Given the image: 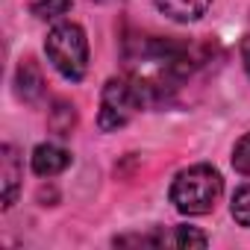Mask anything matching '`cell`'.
I'll use <instances>...</instances> for the list:
<instances>
[{"instance_id": "1", "label": "cell", "mask_w": 250, "mask_h": 250, "mask_svg": "<svg viewBox=\"0 0 250 250\" xmlns=\"http://www.w3.org/2000/svg\"><path fill=\"white\" fill-rule=\"evenodd\" d=\"M127 62V77L130 85L136 88L142 106H156L162 100H168L180 83L191 74V50L180 42L171 39H136L127 44L124 53Z\"/></svg>"}, {"instance_id": "2", "label": "cell", "mask_w": 250, "mask_h": 250, "mask_svg": "<svg viewBox=\"0 0 250 250\" xmlns=\"http://www.w3.org/2000/svg\"><path fill=\"white\" fill-rule=\"evenodd\" d=\"M224 194V180L212 165H191L171 183V203L183 215H206Z\"/></svg>"}, {"instance_id": "3", "label": "cell", "mask_w": 250, "mask_h": 250, "mask_svg": "<svg viewBox=\"0 0 250 250\" xmlns=\"http://www.w3.org/2000/svg\"><path fill=\"white\" fill-rule=\"evenodd\" d=\"M47 62L71 83L83 80L88 71V39L85 30L74 21H59L44 42Z\"/></svg>"}, {"instance_id": "4", "label": "cell", "mask_w": 250, "mask_h": 250, "mask_svg": "<svg viewBox=\"0 0 250 250\" xmlns=\"http://www.w3.org/2000/svg\"><path fill=\"white\" fill-rule=\"evenodd\" d=\"M145 109L136 88L130 85L127 77H112L106 85H103V94H100V112H97V127L103 133H115L121 127H127L133 121V115Z\"/></svg>"}, {"instance_id": "5", "label": "cell", "mask_w": 250, "mask_h": 250, "mask_svg": "<svg viewBox=\"0 0 250 250\" xmlns=\"http://www.w3.org/2000/svg\"><path fill=\"white\" fill-rule=\"evenodd\" d=\"M21 177H24V162L18 156V150L12 145L0 147V188H3V209H9L18 197L21 188Z\"/></svg>"}, {"instance_id": "6", "label": "cell", "mask_w": 250, "mask_h": 250, "mask_svg": "<svg viewBox=\"0 0 250 250\" xmlns=\"http://www.w3.org/2000/svg\"><path fill=\"white\" fill-rule=\"evenodd\" d=\"M30 165H33V171H36L39 177H56V174H62V171L71 165V153H68L65 147L47 142V145H39V147L33 150Z\"/></svg>"}, {"instance_id": "7", "label": "cell", "mask_w": 250, "mask_h": 250, "mask_svg": "<svg viewBox=\"0 0 250 250\" xmlns=\"http://www.w3.org/2000/svg\"><path fill=\"white\" fill-rule=\"evenodd\" d=\"M159 6L162 15H168L171 21H180V24H188V21H197L206 15L212 0H153Z\"/></svg>"}, {"instance_id": "8", "label": "cell", "mask_w": 250, "mask_h": 250, "mask_svg": "<svg viewBox=\"0 0 250 250\" xmlns=\"http://www.w3.org/2000/svg\"><path fill=\"white\" fill-rule=\"evenodd\" d=\"M15 85H18V94H21L24 100H30V103L42 97V91H44V80H42V74H39V68H36L33 59H27V62L18 65Z\"/></svg>"}, {"instance_id": "9", "label": "cell", "mask_w": 250, "mask_h": 250, "mask_svg": "<svg viewBox=\"0 0 250 250\" xmlns=\"http://www.w3.org/2000/svg\"><path fill=\"white\" fill-rule=\"evenodd\" d=\"M71 9V0H30V12L42 21H56Z\"/></svg>"}, {"instance_id": "10", "label": "cell", "mask_w": 250, "mask_h": 250, "mask_svg": "<svg viewBox=\"0 0 250 250\" xmlns=\"http://www.w3.org/2000/svg\"><path fill=\"white\" fill-rule=\"evenodd\" d=\"M229 212H232V218H235L238 227H250V186H241V188L232 194Z\"/></svg>"}, {"instance_id": "11", "label": "cell", "mask_w": 250, "mask_h": 250, "mask_svg": "<svg viewBox=\"0 0 250 250\" xmlns=\"http://www.w3.org/2000/svg\"><path fill=\"white\" fill-rule=\"evenodd\" d=\"M232 168L244 177H250V133H244L232 147Z\"/></svg>"}, {"instance_id": "12", "label": "cell", "mask_w": 250, "mask_h": 250, "mask_svg": "<svg viewBox=\"0 0 250 250\" xmlns=\"http://www.w3.org/2000/svg\"><path fill=\"white\" fill-rule=\"evenodd\" d=\"M241 62H244V71H247V77H250V36L241 42Z\"/></svg>"}, {"instance_id": "13", "label": "cell", "mask_w": 250, "mask_h": 250, "mask_svg": "<svg viewBox=\"0 0 250 250\" xmlns=\"http://www.w3.org/2000/svg\"><path fill=\"white\" fill-rule=\"evenodd\" d=\"M97 3H103V0H97Z\"/></svg>"}]
</instances>
